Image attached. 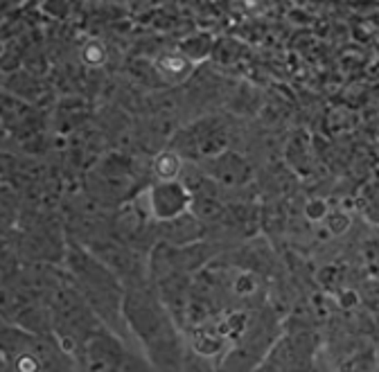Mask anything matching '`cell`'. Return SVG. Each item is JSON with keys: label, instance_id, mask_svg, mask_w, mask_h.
Listing matches in <instances>:
<instances>
[{"label": "cell", "instance_id": "1", "mask_svg": "<svg viewBox=\"0 0 379 372\" xmlns=\"http://www.w3.org/2000/svg\"><path fill=\"white\" fill-rule=\"evenodd\" d=\"M5 372H73L70 355L55 334H32L25 329L3 331Z\"/></svg>", "mask_w": 379, "mask_h": 372}, {"label": "cell", "instance_id": "4", "mask_svg": "<svg viewBox=\"0 0 379 372\" xmlns=\"http://www.w3.org/2000/svg\"><path fill=\"white\" fill-rule=\"evenodd\" d=\"M160 73H165L170 77H186L190 70V62L181 55H163L158 59Z\"/></svg>", "mask_w": 379, "mask_h": 372}, {"label": "cell", "instance_id": "3", "mask_svg": "<svg viewBox=\"0 0 379 372\" xmlns=\"http://www.w3.org/2000/svg\"><path fill=\"white\" fill-rule=\"evenodd\" d=\"M153 172L163 180V183H174L181 172V158L172 152H163L153 160Z\"/></svg>", "mask_w": 379, "mask_h": 372}, {"label": "cell", "instance_id": "6", "mask_svg": "<svg viewBox=\"0 0 379 372\" xmlns=\"http://www.w3.org/2000/svg\"><path fill=\"white\" fill-rule=\"evenodd\" d=\"M84 62L88 66H99L102 62H104V45H99L97 41L88 43L84 50Z\"/></svg>", "mask_w": 379, "mask_h": 372}, {"label": "cell", "instance_id": "7", "mask_svg": "<svg viewBox=\"0 0 379 372\" xmlns=\"http://www.w3.org/2000/svg\"><path fill=\"white\" fill-rule=\"evenodd\" d=\"M347 226H350V219H347V217H339V219L332 217V219H330V233H332V235L345 233Z\"/></svg>", "mask_w": 379, "mask_h": 372}, {"label": "cell", "instance_id": "2", "mask_svg": "<svg viewBox=\"0 0 379 372\" xmlns=\"http://www.w3.org/2000/svg\"><path fill=\"white\" fill-rule=\"evenodd\" d=\"M188 201L190 196L186 194L183 187L174 183H163L158 189H153L151 210L158 219H174L188 208Z\"/></svg>", "mask_w": 379, "mask_h": 372}, {"label": "cell", "instance_id": "8", "mask_svg": "<svg viewBox=\"0 0 379 372\" xmlns=\"http://www.w3.org/2000/svg\"><path fill=\"white\" fill-rule=\"evenodd\" d=\"M377 372H379V370H377Z\"/></svg>", "mask_w": 379, "mask_h": 372}, {"label": "cell", "instance_id": "5", "mask_svg": "<svg viewBox=\"0 0 379 372\" xmlns=\"http://www.w3.org/2000/svg\"><path fill=\"white\" fill-rule=\"evenodd\" d=\"M120 372H158L156 366L151 364V359L140 355V352H131L127 350L125 361H122V368Z\"/></svg>", "mask_w": 379, "mask_h": 372}]
</instances>
